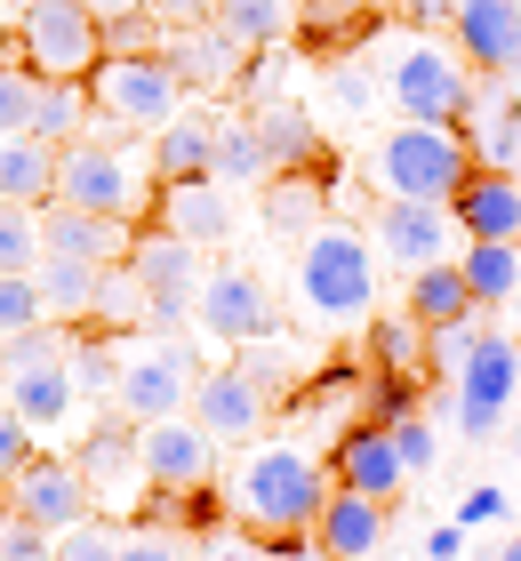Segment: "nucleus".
<instances>
[{"label":"nucleus","instance_id":"obj_48","mask_svg":"<svg viewBox=\"0 0 521 561\" xmlns=\"http://www.w3.org/2000/svg\"><path fill=\"white\" fill-rule=\"evenodd\" d=\"M394 442H401V457H409V473H426V466H433V425L417 417V410L394 425Z\"/></svg>","mask_w":521,"mask_h":561},{"label":"nucleus","instance_id":"obj_12","mask_svg":"<svg viewBox=\"0 0 521 561\" xmlns=\"http://www.w3.org/2000/svg\"><path fill=\"white\" fill-rule=\"evenodd\" d=\"M81 481L97 497H113V505H128V497H145V425L137 417H97L89 433H81Z\"/></svg>","mask_w":521,"mask_h":561},{"label":"nucleus","instance_id":"obj_53","mask_svg":"<svg viewBox=\"0 0 521 561\" xmlns=\"http://www.w3.org/2000/svg\"><path fill=\"white\" fill-rule=\"evenodd\" d=\"M121 561H185V546L161 538V529H137V538L121 546Z\"/></svg>","mask_w":521,"mask_h":561},{"label":"nucleus","instance_id":"obj_31","mask_svg":"<svg viewBox=\"0 0 521 561\" xmlns=\"http://www.w3.org/2000/svg\"><path fill=\"white\" fill-rule=\"evenodd\" d=\"M89 121H97V105H89V81H41L33 137H48V145H81V137H89Z\"/></svg>","mask_w":521,"mask_h":561},{"label":"nucleus","instance_id":"obj_3","mask_svg":"<svg viewBox=\"0 0 521 561\" xmlns=\"http://www.w3.org/2000/svg\"><path fill=\"white\" fill-rule=\"evenodd\" d=\"M152 185H161V176H152V152H137L121 129H89L81 145H65V169H57V201L121 217V225H137Z\"/></svg>","mask_w":521,"mask_h":561},{"label":"nucleus","instance_id":"obj_19","mask_svg":"<svg viewBox=\"0 0 521 561\" xmlns=\"http://www.w3.org/2000/svg\"><path fill=\"white\" fill-rule=\"evenodd\" d=\"M409 481V457L394 442V425H353L346 442H337V490H361V497H394Z\"/></svg>","mask_w":521,"mask_h":561},{"label":"nucleus","instance_id":"obj_39","mask_svg":"<svg viewBox=\"0 0 521 561\" xmlns=\"http://www.w3.org/2000/svg\"><path fill=\"white\" fill-rule=\"evenodd\" d=\"M249 377V386H265V393H281L297 377V353H290V337H257V345H241V362H233Z\"/></svg>","mask_w":521,"mask_h":561},{"label":"nucleus","instance_id":"obj_35","mask_svg":"<svg viewBox=\"0 0 521 561\" xmlns=\"http://www.w3.org/2000/svg\"><path fill=\"white\" fill-rule=\"evenodd\" d=\"M145 305H152V289L137 280V265H104V280H97V329H137Z\"/></svg>","mask_w":521,"mask_h":561},{"label":"nucleus","instance_id":"obj_26","mask_svg":"<svg viewBox=\"0 0 521 561\" xmlns=\"http://www.w3.org/2000/svg\"><path fill=\"white\" fill-rule=\"evenodd\" d=\"M128 265H137V280L152 297H185V305H201V249L193 241H177V233H161V225H152V233H137V249H128Z\"/></svg>","mask_w":521,"mask_h":561},{"label":"nucleus","instance_id":"obj_13","mask_svg":"<svg viewBox=\"0 0 521 561\" xmlns=\"http://www.w3.org/2000/svg\"><path fill=\"white\" fill-rule=\"evenodd\" d=\"M89 505H97V490L81 481V466H57V457H33V466L9 481V514L57 529V538H65V529H81V522H97Z\"/></svg>","mask_w":521,"mask_h":561},{"label":"nucleus","instance_id":"obj_56","mask_svg":"<svg viewBox=\"0 0 521 561\" xmlns=\"http://www.w3.org/2000/svg\"><path fill=\"white\" fill-rule=\"evenodd\" d=\"M465 553V529L450 522V529H426V561H457Z\"/></svg>","mask_w":521,"mask_h":561},{"label":"nucleus","instance_id":"obj_21","mask_svg":"<svg viewBox=\"0 0 521 561\" xmlns=\"http://www.w3.org/2000/svg\"><path fill=\"white\" fill-rule=\"evenodd\" d=\"M152 225L161 233H177V241H193V249H217L225 233H233V209H225V185L217 176H193V185H161V201H152Z\"/></svg>","mask_w":521,"mask_h":561},{"label":"nucleus","instance_id":"obj_11","mask_svg":"<svg viewBox=\"0 0 521 561\" xmlns=\"http://www.w3.org/2000/svg\"><path fill=\"white\" fill-rule=\"evenodd\" d=\"M201 329L217 345H257V337H281V313L265 297V280L241 273V265H217L201 280Z\"/></svg>","mask_w":521,"mask_h":561},{"label":"nucleus","instance_id":"obj_22","mask_svg":"<svg viewBox=\"0 0 521 561\" xmlns=\"http://www.w3.org/2000/svg\"><path fill=\"white\" fill-rule=\"evenodd\" d=\"M217 129L225 121L217 113H177L161 137H152V176L161 185H193V176H217Z\"/></svg>","mask_w":521,"mask_h":561},{"label":"nucleus","instance_id":"obj_25","mask_svg":"<svg viewBox=\"0 0 521 561\" xmlns=\"http://www.w3.org/2000/svg\"><path fill=\"white\" fill-rule=\"evenodd\" d=\"M57 169H65V145H48V137H0V201H16V209H48V201H57Z\"/></svg>","mask_w":521,"mask_h":561},{"label":"nucleus","instance_id":"obj_6","mask_svg":"<svg viewBox=\"0 0 521 561\" xmlns=\"http://www.w3.org/2000/svg\"><path fill=\"white\" fill-rule=\"evenodd\" d=\"M16 57L41 81H89L104 65V16L89 0H33L24 24H16Z\"/></svg>","mask_w":521,"mask_h":561},{"label":"nucleus","instance_id":"obj_46","mask_svg":"<svg viewBox=\"0 0 521 561\" xmlns=\"http://www.w3.org/2000/svg\"><path fill=\"white\" fill-rule=\"evenodd\" d=\"M121 546L128 538H113L104 522H81V529H65V538H57V561H121Z\"/></svg>","mask_w":521,"mask_h":561},{"label":"nucleus","instance_id":"obj_60","mask_svg":"<svg viewBox=\"0 0 521 561\" xmlns=\"http://www.w3.org/2000/svg\"><path fill=\"white\" fill-rule=\"evenodd\" d=\"M16 57V33H9V24H0V65H9Z\"/></svg>","mask_w":521,"mask_h":561},{"label":"nucleus","instance_id":"obj_50","mask_svg":"<svg viewBox=\"0 0 521 561\" xmlns=\"http://www.w3.org/2000/svg\"><path fill=\"white\" fill-rule=\"evenodd\" d=\"M417 329H426V321H385V329H377V362H385V369H401L409 353H417Z\"/></svg>","mask_w":521,"mask_h":561},{"label":"nucleus","instance_id":"obj_2","mask_svg":"<svg viewBox=\"0 0 521 561\" xmlns=\"http://www.w3.org/2000/svg\"><path fill=\"white\" fill-rule=\"evenodd\" d=\"M370 169H377L385 201H441V209L482 176L474 137H465V129H426V121H401V129L377 145Z\"/></svg>","mask_w":521,"mask_h":561},{"label":"nucleus","instance_id":"obj_61","mask_svg":"<svg viewBox=\"0 0 521 561\" xmlns=\"http://www.w3.org/2000/svg\"><path fill=\"white\" fill-rule=\"evenodd\" d=\"M498 561H521V538H506V546H498Z\"/></svg>","mask_w":521,"mask_h":561},{"label":"nucleus","instance_id":"obj_45","mask_svg":"<svg viewBox=\"0 0 521 561\" xmlns=\"http://www.w3.org/2000/svg\"><path fill=\"white\" fill-rule=\"evenodd\" d=\"M24 466H33V425L9 410V393H0V490H9Z\"/></svg>","mask_w":521,"mask_h":561},{"label":"nucleus","instance_id":"obj_17","mask_svg":"<svg viewBox=\"0 0 521 561\" xmlns=\"http://www.w3.org/2000/svg\"><path fill=\"white\" fill-rule=\"evenodd\" d=\"M193 417L208 425V442H257L273 417V393L265 386H249L241 369H217V377H201V393H193Z\"/></svg>","mask_w":521,"mask_h":561},{"label":"nucleus","instance_id":"obj_1","mask_svg":"<svg viewBox=\"0 0 521 561\" xmlns=\"http://www.w3.org/2000/svg\"><path fill=\"white\" fill-rule=\"evenodd\" d=\"M329 497H337V473H321L297 442L249 449V466L233 473V514H241L257 538H281V529H313Z\"/></svg>","mask_w":521,"mask_h":561},{"label":"nucleus","instance_id":"obj_10","mask_svg":"<svg viewBox=\"0 0 521 561\" xmlns=\"http://www.w3.org/2000/svg\"><path fill=\"white\" fill-rule=\"evenodd\" d=\"M457 209H441V201H377V249L394 257L401 273H426V265H457Z\"/></svg>","mask_w":521,"mask_h":561},{"label":"nucleus","instance_id":"obj_34","mask_svg":"<svg viewBox=\"0 0 521 561\" xmlns=\"http://www.w3.org/2000/svg\"><path fill=\"white\" fill-rule=\"evenodd\" d=\"M41 257H48L41 209H16V201H0V273H41Z\"/></svg>","mask_w":521,"mask_h":561},{"label":"nucleus","instance_id":"obj_41","mask_svg":"<svg viewBox=\"0 0 521 561\" xmlns=\"http://www.w3.org/2000/svg\"><path fill=\"white\" fill-rule=\"evenodd\" d=\"M217 24H233L249 48H265V41H281V0H217Z\"/></svg>","mask_w":521,"mask_h":561},{"label":"nucleus","instance_id":"obj_15","mask_svg":"<svg viewBox=\"0 0 521 561\" xmlns=\"http://www.w3.org/2000/svg\"><path fill=\"white\" fill-rule=\"evenodd\" d=\"M41 233H48V257H81V265H128V249H137V225L72 209V201H48Z\"/></svg>","mask_w":521,"mask_h":561},{"label":"nucleus","instance_id":"obj_43","mask_svg":"<svg viewBox=\"0 0 521 561\" xmlns=\"http://www.w3.org/2000/svg\"><path fill=\"white\" fill-rule=\"evenodd\" d=\"M0 561H57V529H41L24 514H0Z\"/></svg>","mask_w":521,"mask_h":561},{"label":"nucleus","instance_id":"obj_4","mask_svg":"<svg viewBox=\"0 0 521 561\" xmlns=\"http://www.w3.org/2000/svg\"><path fill=\"white\" fill-rule=\"evenodd\" d=\"M185 72L169 57H104L89 72V105L97 121L89 129H121V137H161L177 113H185Z\"/></svg>","mask_w":521,"mask_h":561},{"label":"nucleus","instance_id":"obj_38","mask_svg":"<svg viewBox=\"0 0 521 561\" xmlns=\"http://www.w3.org/2000/svg\"><path fill=\"white\" fill-rule=\"evenodd\" d=\"M41 321H48L41 280H33V273H0V345L24 337V329H41Z\"/></svg>","mask_w":521,"mask_h":561},{"label":"nucleus","instance_id":"obj_27","mask_svg":"<svg viewBox=\"0 0 521 561\" xmlns=\"http://www.w3.org/2000/svg\"><path fill=\"white\" fill-rule=\"evenodd\" d=\"M465 137H474V161H482V169L521 176V96H513V89H482Z\"/></svg>","mask_w":521,"mask_h":561},{"label":"nucleus","instance_id":"obj_58","mask_svg":"<svg viewBox=\"0 0 521 561\" xmlns=\"http://www.w3.org/2000/svg\"><path fill=\"white\" fill-rule=\"evenodd\" d=\"M89 9H97L104 24H113V16H137V9H145V0H89Z\"/></svg>","mask_w":521,"mask_h":561},{"label":"nucleus","instance_id":"obj_49","mask_svg":"<svg viewBox=\"0 0 521 561\" xmlns=\"http://www.w3.org/2000/svg\"><path fill=\"white\" fill-rule=\"evenodd\" d=\"M329 96H337V105H346V113H370V105H377V89H370V72H361V65H337Z\"/></svg>","mask_w":521,"mask_h":561},{"label":"nucleus","instance_id":"obj_57","mask_svg":"<svg viewBox=\"0 0 521 561\" xmlns=\"http://www.w3.org/2000/svg\"><path fill=\"white\" fill-rule=\"evenodd\" d=\"M208 561H273L265 538H225V546H208Z\"/></svg>","mask_w":521,"mask_h":561},{"label":"nucleus","instance_id":"obj_16","mask_svg":"<svg viewBox=\"0 0 521 561\" xmlns=\"http://www.w3.org/2000/svg\"><path fill=\"white\" fill-rule=\"evenodd\" d=\"M457 57L474 72H521V0H457Z\"/></svg>","mask_w":521,"mask_h":561},{"label":"nucleus","instance_id":"obj_7","mask_svg":"<svg viewBox=\"0 0 521 561\" xmlns=\"http://www.w3.org/2000/svg\"><path fill=\"white\" fill-rule=\"evenodd\" d=\"M385 89H394V105L401 121H426V129H465L474 121V81H465V57H450V48H433V41H409L394 72H385Z\"/></svg>","mask_w":521,"mask_h":561},{"label":"nucleus","instance_id":"obj_30","mask_svg":"<svg viewBox=\"0 0 521 561\" xmlns=\"http://www.w3.org/2000/svg\"><path fill=\"white\" fill-rule=\"evenodd\" d=\"M409 321H426V329L474 321V289H465V273H457V265H426V273H409Z\"/></svg>","mask_w":521,"mask_h":561},{"label":"nucleus","instance_id":"obj_24","mask_svg":"<svg viewBox=\"0 0 521 561\" xmlns=\"http://www.w3.org/2000/svg\"><path fill=\"white\" fill-rule=\"evenodd\" d=\"M450 209H457V225H465V241H521V176L482 169L474 185L450 201Z\"/></svg>","mask_w":521,"mask_h":561},{"label":"nucleus","instance_id":"obj_14","mask_svg":"<svg viewBox=\"0 0 521 561\" xmlns=\"http://www.w3.org/2000/svg\"><path fill=\"white\" fill-rule=\"evenodd\" d=\"M145 473H152V490H208V473H217V442H208V425L201 417L145 425Z\"/></svg>","mask_w":521,"mask_h":561},{"label":"nucleus","instance_id":"obj_63","mask_svg":"<svg viewBox=\"0 0 521 561\" xmlns=\"http://www.w3.org/2000/svg\"><path fill=\"white\" fill-rule=\"evenodd\" d=\"M0 9H33V0H0Z\"/></svg>","mask_w":521,"mask_h":561},{"label":"nucleus","instance_id":"obj_51","mask_svg":"<svg viewBox=\"0 0 521 561\" xmlns=\"http://www.w3.org/2000/svg\"><path fill=\"white\" fill-rule=\"evenodd\" d=\"M145 9L161 16L169 33H185V24H208V16H217V0H145Z\"/></svg>","mask_w":521,"mask_h":561},{"label":"nucleus","instance_id":"obj_59","mask_svg":"<svg viewBox=\"0 0 521 561\" xmlns=\"http://www.w3.org/2000/svg\"><path fill=\"white\" fill-rule=\"evenodd\" d=\"M441 9H450V0H409V16H441Z\"/></svg>","mask_w":521,"mask_h":561},{"label":"nucleus","instance_id":"obj_40","mask_svg":"<svg viewBox=\"0 0 521 561\" xmlns=\"http://www.w3.org/2000/svg\"><path fill=\"white\" fill-rule=\"evenodd\" d=\"M313 209H321V193L313 185H273V241H313L321 225H313Z\"/></svg>","mask_w":521,"mask_h":561},{"label":"nucleus","instance_id":"obj_52","mask_svg":"<svg viewBox=\"0 0 521 561\" xmlns=\"http://www.w3.org/2000/svg\"><path fill=\"white\" fill-rule=\"evenodd\" d=\"M193 313H201V305H185V297H152V305H145V329H152V337H177Z\"/></svg>","mask_w":521,"mask_h":561},{"label":"nucleus","instance_id":"obj_29","mask_svg":"<svg viewBox=\"0 0 521 561\" xmlns=\"http://www.w3.org/2000/svg\"><path fill=\"white\" fill-rule=\"evenodd\" d=\"M457 273L474 289V305H506V297H521V241H465Z\"/></svg>","mask_w":521,"mask_h":561},{"label":"nucleus","instance_id":"obj_55","mask_svg":"<svg viewBox=\"0 0 521 561\" xmlns=\"http://www.w3.org/2000/svg\"><path fill=\"white\" fill-rule=\"evenodd\" d=\"M370 9H385V0H313V24L337 33V16H370Z\"/></svg>","mask_w":521,"mask_h":561},{"label":"nucleus","instance_id":"obj_32","mask_svg":"<svg viewBox=\"0 0 521 561\" xmlns=\"http://www.w3.org/2000/svg\"><path fill=\"white\" fill-rule=\"evenodd\" d=\"M257 176H273V152L257 137V121H225L217 129V185H257Z\"/></svg>","mask_w":521,"mask_h":561},{"label":"nucleus","instance_id":"obj_47","mask_svg":"<svg viewBox=\"0 0 521 561\" xmlns=\"http://www.w3.org/2000/svg\"><path fill=\"white\" fill-rule=\"evenodd\" d=\"M474 337H482V329H465V321H450V329H426V362L433 369H465V353H474Z\"/></svg>","mask_w":521,"mask_h":561},{"label":"nucleus","instance_id":"obj_18","mask_svg":"<svg viewBox=\"0 0 521 561\" xmlns=\"http://www.w3.org/2000/svg\"><path fill=\"white\" fill-rule=\"evenodd\" d=\"M161 57L185 72V89H241V72H249V41L233 33V24H185V33H169Z\"/></svg>","mask_w":521,"mask_h":561},{"label":"nucleus","instance_id":"obj_8","mask_svg":"<svg viewBox=\"0 0 521 561\" xmlns=\"http://www.w3.org/2000/svg\"><path fill=\"white\" fill-rule=\"evenodd\" d=\"M513 393H521V337L482 329L474 353H465V369H457V425H465V442H498Z\"/></svg>","mask_w":521,"mask_h":561},{"label":"nucleus","instance_id":"obj_36","mask_svg":"<svg viewBox=\"0 0 521 561\" xmlns=\"http://www.w3.org/2000/svg\"><path fill=\"white\" fill-rule=\"evenodd\" d=\"M72 345H81V337H72L65 321L24 329V337H9V345H0V386H9V377H24V369H41V362H65Z\"/></svg>","mask_w":521,"mask_h":561},{"label":"nucleus","instance_id":"obj_62","mask_svg":"<svg viewBox=\"0 0 521 561\" xmlns=\"http://www.w3.org/2000/svg\"><path fill=\"white\" fill-rule=\"evenodd\" d=\"M506 313H513V329H521V297H506Z\"/></svg>","mask_w":521,"mask_h":561},{"label":"nucleus","instance_id":"obj_23","mask_svg":"<svg viewBox=\"0 0 521 561\" xmlns=\"http://www.w3.org/2000/svg\"><path fill=\"white\" fill-rule=\"evenodd\" d=\"M313 538H321L329 561H377V546H385V505L361 497V490H337L321 505V522H313Z\"/></svg>","mask_w":521,"mask_h":561},{"label":"nucleus","instance_id":"obj_9","mask_svg":"<svg viewBox=\"0 0 521 561\" xmlns=\"http://www.w3.org/2000/svg\"><path fill=\"white\" fill-rule=\"evenodd\" d=\"M193 393H201V369H193V345H185V337L137 345V353L121 362V386H113L121 417H137V425H161V417H177Z\"/></svg>","mask_w":521,"mask_h":561},{"label":"nucleus","instance_id":"obj_42","mask_svg":"<svg viewBox=\"0 0 521 561\" xmlns=\"http://www.w3.org/2000/svg\"><path fill=\"white\" fill-rule=\"evenodd\" d=\"M161 16H152V9H137V16H113V24H104V57H161Z\"/></svg>","mask_w":521,"mask_h":561},{"label":"nucleus","instance_id":"obj_44","mask_svg":"<svg viewBox=\"0 0 521 561\" xmlns=\"http://www.w3.org/2000/svg\"><path fill=\"white\" fill-rule=\"evenodd\" d=\"M72 377H81V393H113V386H121V353L104 345V337L72 345Z\"/></svg>","mask_w":521,"mask_h":561},{"label":"nucleus","instance_id":"obj_5","mask_svg":"<svg viewBox=\"0 0 521 561\" xmlns=\"http://www.w3.org/2000/svg\"><path fill=\"white\" fill-rule=\"evenodd\" d=\"M297 289L305 305L321 313L329 329H346L361 321L377 305V265H370V241L353 233V225H321V233L305 241V257H297Z\"/></svg>","mask_w":521,"mask_h":561},{"label":"nucleus","instance_id":"obj_20","mask_svg":"<svg viewBox=\"0 0 521 561\" xmlns=\"http://www.w3.org/2000/svg\"><path fill=\"white\" fill-rule=\"evenodd\" d=\"M0 393H9V410H16L24 425H33V433H57V425H72V410L89 401V393H81V377H72V353H65V362H41V369L9 377Z\"/></svg>","mask_w":521,"mask_h":561},{"label":"nucleus","instance_id":"obj_28","mask_svg":"<svg viewBox=\"0 0 521 561\" xmlns=\"http://www.w3.org/2000/svg\"><path fill=\"white\" fill-rule=\"evenodd\" d=\"M41 297H48V321H65V329H81L97 321V280L104 265H81V257H41Z\"/></svg>","mask_w":521,"mask_h":561},{"label":"nucleus","instance_id":"obj_37","mask_svg":"<svg viewBox=\"0 0 521 561\" xmlns=\"http://www.w3.org/2000/svg\"><path fill=\"white\" fill-rule=\"evenodd\" d=\"M33 113H41V72L9 57L0 65V137H33Z\"/></svg>","mask_w":521,"mask_h":561},{"label":"nucleus","instance_id":"obj_64","mask_svg":"<svg viewBox=\"0 0 521 561\" xmlns=\"http://www.w3.org/2000/svg\"><path fill=\"white\" fill-rule=\"evenodd\" d=\"M513 449H521V425H513Z\"/></svg>","mask_w":521,"mask_h":561},{"label":"nucleus","instance_id":"obj_33","mask_svg":"<svg viewBox=\"0 0 521 561\" xmlns=\"http://www.w3.org/2000/svg\"><path fill=\"white\" fill-rule=\"evenodd\" d=\"M257 137H265L273 169H305L313 152H321V137H313V121L297 105H265V113H257Z\"/></svg>","mask_w":521,"mask_h":561},{"label":"nucleus","instance_id":"obj_54","mask_svg":"<svg viewBox=\"0 0 521 561\" xmlns=\"http://www.w3.org/2000/svg\"><path fill=\"white\" fill-rule=\"evenodd\" d=\"M506 514V497L498 490H465V505H457V529H474V522H498Z\"/></svg>","mask_w":521,"mask_h":561}]
</instances>
